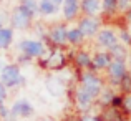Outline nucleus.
I'll return each instance as SVG.
<instances>
[{
    "label": "nucleus",
    "instance_id": "nucleus-1",
    "mask_svg": "<svg viewBox=\"0 0 131 121\" xmlns=\"http://www.w3.org/2000/svg\"><path fill=\"white\" fill-rule=\"evenodd\" d=\"M32 22H33V15L28 10L23 8L20 3L10 13V25H12L13 30H27L30 28Z\"/></svg>",
    "mask_w": 131,
    "mask_h": 121
},
{
    "label": "nucleus",
    "instance_id": "nucleus-2",
    "mask_svg": "<svg viewBox=\"0 0 131 121\" xmlns=\"http://www.w3.org/2000/svg\"><path fill=\"white\" fill-rule=\"evenodd\" d=\"M0 81L5 86H15L22 81V75H20V68L17 65H5L0 70Z\"/></svg>",
    "mask_w": 131,
    "mask_h": 121
},
{
    "label": "nucleus",
    "instance_id": "nucleus-3",
    "mask_svg": "<svg viewBox=\"0 0 131 121\" xmlns=\"http://www.w3.org/2000/svg\"><path fill=\"white\" fill-rule=\"evenodd\" d=\"M18 48L28 58H37L45 53V45L38 40H22L18 43Z\"/></svg>",
    "mask_w": 131,
    "mask_h": 121
},
{
    "label": "nucleus",
    "instance_id": "nucleus-4",
    "mask_svg": "<svg viewBox=\"0 0 131 121\" xmlns=\"http://www.w3.org/2000/svg\"><path fill=\"white\" fill-rule=\"evenodd\" d=\"M78 28H80V32L83 33L85 38L95 37L96 33L100 32V18H96V17L83 15L80 18V22H78Z\"/></svg>",
    "mask_w": 131,
    "mask_h": 121
},
{
    "label": "nucleus",
    "instance_id": "nucleus-5",
    "mask_svg": "<svg viewBox=\"0 0 131 121\" xmlns=\"http://www.w3.org/2000/svg\"><path fill=\"white\" fill-rule=\"evenodd\" d=\"M48 38L51 43L55 45H65L68 41V28L65 27V23H58L53 25L48 32Z\"/></svg>",
    "mask_w": 131,
    "mask_h": 121
},
{
    "label": "nucleus",
    "instance_id": "nucleus-6",
    "mask_svg": "<svg viewBox=\"0 0 131 121\" xmlns=\"http://www.w3.org/2000/svg\"><path fill=\"white\" fill-rule=\"evenodd\" d=\"M108 75H110V78H111V80L121 81L123 78L126 76V65H125V61L115 58V60L108 65Z\"/></svg>",
    "mask_w": 131,
    "mask_h": 121
},
{
    "label": "nucleus",
    "instance_id": "nucleus-7",
    "mask_svg": "<svg viewBox=\"0 0 131 121\" xmlns=\"http://www.w3.org/2000/svg\"><path fill=\"white\" fill-rule=\"evenodd\" d=\"M81 90H85V91L93 98V96L100 95V91H101V81H100L95 75L86 73L83 76V88H81Z\"/></svg>",
    "mask_w": 131,
    "mask_h": 121
},
{
    "label": "nucleus",
    "instance_id": "nucleus-8",
    "mask_svg": "<svg viewBox=\"0 0 131 121\" xmlns=\"http://www.w3.org/2000/svg\"><path fill=\"white\" fill-rule=\"evenodd\" d=\"M96 40H98L100 45H103V47H106V48H111L113 45L118 43V35H116L111 28H103L96 33Z\"/></svg>",
    "mask_w": 131,
    "mask_h": 121
},
{
    "label": "nucleus",
    "instance_id": "nucleus-9",
    "mask_svg": "<svg viewBox=\"0 0 131 121\" xmlns=\"http://www.w3.org/2000/svg\"><path fill=\"white\" fill-rule=\"evenodd\" d=\"M80 12L88 17H96L101 12V0H80Z\"/></svg>",
    "mask_w": 131,
    "mask_h": 121
},
{
    "label": "nucleus",
    "instance_id": "nucleus-10",
    "mask_svg": "<svg viewBox=\"0 0 131 121\" xmlns=\"http://www.w3.org/2000/svg\"><path fill=\"white\" fill-rule=\"evenodd\" d=\"M61 7H63L61 10H63V17L67 22L75 20L80 13V0H65Z\"/></svg>",
    "mask_w": 131,
    "mask_h": 121
},
{
    "label": "nucleus",
    "instance_id": "nucleus-11",
    "mask_svg": "<svg viewBox=\"0 0 131 121\" xmlns=\"http://www.w3.org/2000/svg\"><path fill=\"white\" fill-rule=\"evenodd\" d=\"M12 113L13 115H18V116H30L33 113V108L27 100H20V101H17L12 106Z\"/></svg>",
    "mask_w": 131,
    "mask_h": 121
},
{
    "label": "nucleus",
    "instance_id": "nucleus-12",
    "mask_svg": "<svg viewBox=\"0 0 131 121\" xmlns=\"http://www.w3.org/2000/svg\"><path fill=\"white\" fill-rule=\"evenodd\" d=\"M13 41V28L12 27H2L0 28V50H7Z\"/></svg>",
    "mask_w": 131,
    "mask_h": 121
},
{
    "label": "nucleus",
    "instance_id": "nucleus-13",
    "mask_svg": "<svg viewBox=\"0 0 131 121\" xmlns=\"http://www.w3.org/2000/svg\"><path fill=\"white\" fill-rule=\"evenodd\" d=\"M60 7H57L51 0H38V13L43 17H50L58 12Z\"/></svg>",
    "mask_w": 131,
    "mask_h": 121
},
{
    "label": "nucleus",
    "instance_id": "nucleus-14",
    "mask_svg": "<svg viewBox=\"0 0 131 121\" xmlns=\"http://www.w3.org/2000/svg\"><path fill=\"white\" fill-rule=\"evenodd\" d=\"M101 12L103 15H116L118 13V0H101Z\"/></svg>",
    "mask_w": 131,
    "mask_h": 121
},
{
    "label": "nucleus",
    "instance_id": "nucleus-15",
    "mask_svg": "<svg viewBox=\"0 0 131 121\" xmlns=\"http://www.w3.org/2000/svg\"><path fill=\"white\" fill-rule=\"evenodd\" d=\"M63 63H65V58H63V55H61V51H53V53L50 55V58L47 60V67H50V68H61L63 67Z\"/></svg>",
    "mask_w": 131,
    "mask_h": 121
},
{
    "label": "nucleus",
    "instance_id": "nucleus-16",
    "mask_svg": "<svg viewBox=\"0 0 131 121\" xmlns=\"http://www.w3.org/2000/svg\"><path fill=\"white\" fill-rule=\"evenodd\" d=\"M111 63V57L110 53H96V57L93 58V65L96 68H108V65Z\"/></svg>",
    "mask_w": 131,
    "mask_h": 121
},
{
    "label": "nucleus",
    "instance_id": "nucleus-17",
    "mask_svg": "<svg viewBox=\"0 0 131 121\" xmlns=\"http://www.w3.org/2000/svg\"><path fill=\"white\" fill-rule=\"evenodd\" d=\"M83 33L80 32V28L78 27H75V28H70L68 30V43L71 45H80L81 41H83Z\"/></svg>",
    "mask_w": 131,
    "mask_h": 121
},
{
    "label": "nucleus",
    "instance_id": "nucleus-18",
    "mask_svg": "<svg viewBox=\"0 0 131 121\" xmlns=\"http://www.w3.org/2000/svg\"><path fill=\"white\" fill-rule=\"evenodd\" d=\"M77 101H78V105H80L81 108H88V106L91 105V96H90L85 90H80L78 95H77Z\"/></svg>",
    "mask_w": 131,
    "mask_h": 121
},
{
    "label": "nucleus",
    "instance_id": "nucleus-19",
    "mask_svg": "<svg viewBox=\"0 0 131 121\" xmlns=\"http://www.w3.org/2000/svg\"><path fill=\"white\" fill-rule=\"evenodd\" d=\"M20 5L25 10H28L33 17L38 13V2H37V0H20Z\"/></svg>",
    "mask_w": 131,
    "mask_h": 121
},
{
    "label": "nucleus",
    "instance_id": "nucleus-20",
    "mask_svg": "<svg viewBox=\"0 0 131 121\" xmlns=\"http://www.w3.org/2000/svg\"><path fill=\"white\" fill-rule=\"evenodd\" d=\"M77 63L80 65V67H88V65L91 63L90 55L85 53V51H78V53H77Z\"/></svg>",
    "mask_w": 131,
    "mask_h": 121
},
{
    "label": "nucleus",
    "instance_id": "nucleus-21",
    "mask_svg": "<svg viewBox=\"0 0 131 121\" xmlns=\"http://www.w3.org/2000/svg\"><path fill=\"white\" fill-rule=\"evenodd\" d=\"M110 51H111L113 55H115L116 58H118V60H123V58H125V55H126V50H125V47H121V45H113L111 48H110Z\"/></svg>",
    "mask_w": 131,
    "mask_h": 121
},
{
    "label": "nucleus",
    "instance_id": "nucleus-22",
    "mask_svg": "<svg viewBox=\"0 0 131 121\" xmlns=\"http://www.w3.org/2000/svg\"><path fill=\"white\" fill-rule=\"evenodd\" d=\"M131 12V0H118V13Z\"/></svg>",
    "mask_w": 131,
    "mask_h": 121
},
{
    "label": "nucleus",
    "instance_id": "nucleus-23",
    "mask_svg": "<svg viewBox=\"0 0 131 121\" xmlns=\"http://www.w3.org/2000/svg\"><path fill=\"white\" fill-rule=\"evenodd\" d=\"M7 22L10 23V15L7 12H3V10H0V28L7 27Z\"/></svg>",
    "mask_w": 131,
    "mask_h": 121
},
{
    "label": "nucleus",
    "instance_id": "nucleus-24",
    "mask_svg": "<svg viewBox=\"0 0 131 121\" xmlns=\"http://www.w3.org/2000/svg\"><path fill=\"white\" fill-rule=\"evenodd\" d=\"M5 96H7V90H5V85H3L2 81H0V103L5 100Z\"/></svg>",
    "mask_w": 131,
    "mask_h": 121
},
{
    "label": "nucleus",
    "instance_id": "nucleus-25",
    "mask_svg": "<svg viewBox=\"0 0 131 121\" xmlns=\"http://www.w3.org/2000/svg\"><path fill=\"white\" fill-rule=\"evenodd\" d=\"M119 37H121V38L125 40L126 43H131V35H129L128 32H121V35H119Z\"/></svg>",
    "mask_w": 131,
    "mask_h": 121
},
{
    "label": "nucleus",
    "instance_id": "nucleus-26",
    "mask_svg": "<svg viewBox=\"0 0 131 121\" xmlns=\"http://www.w3.org/2000/svg\"><path fill=\"white\" fill-rule=\"evenodd\" d=\"M7 115H8V111H7V108H3V106L0 105V116H3V118H7Z\"/></svg>",
    "mask_w": 131,
    "mask_h": 121
},
{
    "label": "nucleus",
    "instance_id": "nucleus-27",
    "mask_svg": "<svg viewBox=\"0 0 131 121\" xmlns=\"http://www.w3.org/2000/svg\"><path fill=\"white\" fill-rule=\"evenodd\" d=\"M125 106H126L128 109H131V96H128V98L125 100Z\"/></svg>",
    "mask_w": 131,
    "mask_h": 121
},
{
    "label": "nucleus",
    "instance_id": "nucleus-28",
    "mask_svg": "<svg viewBox=\"0 0 131 121\" xmlns=\"http://www.w3.org/2000/svg\"><path fill=\"white\" fill-rule=\"evenodd\" d=\"M51 2H53L57 7H61V5H63V2H65V0H51Z\"/></svg>",
    "mask_w": 131,
    "mask_h": 121
},
{
    "label": "nucleus",
    "instance_id": "nucleus-29",
    "mask_svg": "<svg viewBox=\"0 0 131 121\" xmlns=\"http://www.w3.org/2000/svg\"><path fill=\"white\" fill-rule=\"evenodd\" d=\"M83 121H95L93 118H83Z\"/></svg>",
    "mask_w": 131,
    "mask_h": 121
}]
</instances>
